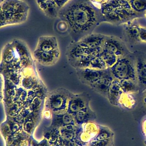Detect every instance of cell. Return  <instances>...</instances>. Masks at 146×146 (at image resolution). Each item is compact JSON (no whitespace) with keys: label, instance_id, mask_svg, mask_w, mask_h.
Returning a JSON list of instances; mask_svg holds the SVG:
<instances>
[{"label":"cell","instance_id":"6da1fadb","mask_svg":"<svg viewBox=\"0 0 146 146\" xmlns=\"http://www.w3.org/2000/svg\"><path fill=\"white\" fill-rule=\"evenodd\" d=\"M58 17L67 24L68 32L76 42L104 23L100 7L91 0H71L60 9Z\"/></svg>","mask_w":146,"mask_h":146},{"label":"cell","instance_id":"7a4b0ae2","mask_svg":"<svg viewBox=\"0 0 146 146\" xmlns=\"http://www.w3.org/2000/svg\"><path fill=\"white\" fill-rule=\"evenodd\" d=\"M30 9L29 5L22 0H3L0 7L1 27L24 23Z\"/></svg>","mask_w":146,"mask_h":146},{"label":"cell","instance_id":"3957f363","mask_svg":"<svg viewBox=\"0 0 146 146\" xmlns=\"http://www.w3.org/2000/svg\"><path fill=\"white\" fill-rule=\"evenodd\" d=\"M73 94L63 88L54 90L48 94L45 101L46 108L54 114L66 113Z\"/></svg>","mask_w":146,"mask_h":146},{"label":"cell","instance_id":"277c9868","mask_svg":"<svg viewBox=\"0 0 146 146\" xmlns=\"http://www.w3.org/2000/svg\"><path fill=\"white\" fill-rule=\"evenodd\" d=\"M110 68L115 79L119 80L132 79L138 82L135 71L134 52L126 57L118 58L116 63Z\"/></svg>","mask_w":146,"mask_h":146},{"label":"cell","instance_id":"5b68a950","mask_svg":"<svg viewBox=\"0 0 146 146\" xmlns=\"http://www.w3.org/2000/svg\"><path fill=\"white\" fill-rule=\"evenodd\" d=\"M124 40L118 37L106 35L103 48L104 50L115 54L117 58L130 55L133 52L129 50Z\"/></svg>","mask_w":146,"mask_h":146},{"label":"cell","instance_id":"8992f818","mask_svg":"<svg viewBox=\"0 0 146 146\" xmlns=\"http://www.w3.org/2000/svg\"><path fill=\"white\" fill-rule=\"evenodd\" d=\"M76 74L81 82L88 86L111 73L110 68L99 70L91 68H77Z\"/></svg>","mask_w":146,"mask_h":146},{"label":"cell","instance_id":"52a82bcc","mask_svg":"<svg viewBox=\"0 0 146 146\" xmlns=\"http://www.w3.org/2000/svg\"><path fill=\"white\" fill-rule=\"evenodd\" d=\"M134 52L135 59V71L140 93L146 90V53L142 51Z\"/></svg>","mask_w":146,"mask_h":146},{"label":"cell","instance_id":"ba28073f","mask_svg":"<svg viewBox=\"0 0 146 146\" xmlns=\"http://www.w3.org/2000/svg\"><path fill=\"white\" fill-rule=\"evenodd\" d=\"M91 100V95L87 92L73 94L69 102L67 112L74 116L79 111L90 106Z\"/></svg>","mask_w":146,"mask_h":146},{"label":"cell","instance_id":"9c48e42d","mask_svg":"<svg viewBox=\"0 0 146 146\" xmlns=\"http://www.w3.org/2000/svg\"><path fill=\"white\" fill-rule=\"evenodd\" d=\"M136 19L123 25L124 41L131 45H136L141 43L139 36L140 25Z\"/></svg>","mask_w":146,"mask_h":146},{"label":"cell","instance_id":"30bf717a","mask_svg":"<svg viewBox=\"0 0 146 146\" xmlns=\"http://www.w3.org/2000/svg\"><path fill=\"white\" fill-rule=\"evenodd\" d=\"M33 56L38 63L42 66H50L57 62L60 57V50L51 52H43L34 50Z\"/></svg>","mask_w":146,"mask_h":146},{"label":"cell","instance_id":"8fae6325","mask_svg":"<svg viewBox=\"0 0 146 146\" xmlns=\"http://www.w3.org/2000/svg\"><path fill=\"white\" fill-rule=\"evenodd\" d=\"M59 49L58 42L55 36H45L39 38L34 50L51 52Z\"/></svg>","mask_w":146,"mask_h":146},{"label":"cell","instance_id":"7c38bea8","mask_svg":"<svg viewBox=\"0 0 146 146\" xmlns=\"http://www.w3.org/2000/svg\"><path fill=\"white\" fill-rule=\"evenodd\" d=\"M115 79L112 73H111L92 85L90 87L97 93L107 98L110 87Z\"/></svg>","mask_w":146,"mask_h":146},{"label":"cell","instance_id":"4fadbf2b","mask_svg":"<svg viewBox=\"0 0 146 146\" xmlns=\"http://www.w3.org/2000/svg\"><path fill=\"white\" fill-rule=\"evenodd\" d=\"M106 35L100 33H91L81 39L78 42L86 48L103 47Z\"/></svg>","mask_w":146,"mask_h":146},{"label":"cell","instance_id":"5bb4252c","mask_svg":"<svg viewBox=\"0 0 146 146\" xmlns=\"http://www.w3.org/2000/svg\"><path fill=\"white\" fill-rule=\"evenodd\" d=\"M86 54L85 48L82 47L78 42L72 41L67 49V55L69 64H71Z\"/></svg>","mask_w":146,"mask_h":146},{"label":"cell","instance_id":"9a60e30c","mask_svg":"<svg viewBox=\"0 0 146 146\" xmlns=\"http://www.w3.org/2000/svg\"><path fill=\"white\" fill-rule=\"evenodd\" d=\"M123 92L120 80L116 79H114L110 87L107 98L111 104L118 106L119 100Z\"/></svg>","mask_w":146,"mask_h":146},{"label":"cell","instance_id":"2e32d148","mask_svg":"<svg viewBox=\"0 0 146 146\" xmlns=\"http://www.w3.org/2000/svg\"><path fill=\"white\" fill-rule=\"evenodd\" d=\"M75 121L78 124L88 122L94 121L97 118L95 112L90 108V106L79 111L74 116Z\"/></svg>","mask_w":146,"mask_h":146},{"label":"cell","instance_id":"e0dca14e","mask_svg":"<svg viewBox=\"0 0 146 146\" xmlns=\"http://www.w3.org/2000/svg\"><path fill=\"white\" fill-rule=\"evenodd\" d=\"M38 7L46 16L50 18L58 17L61 9L54 0H48Z\"/></svg>","mask_w":146,"mask_h":146},{"label":"cell","instance_id":"ac0fdd59","mask_svg":"<svg viewBox=\"0 0 146 146\" xmlns=\"http://www.w3.org/2000/svg\"><path fill=\"white\" fill-rule=\"evenodd\" d=\"M115 11L119 15L122 21L123 25L129 21L143 18L145 16V15L136 13L131 8L117 9Z\"/></svg>","mask_w":146,"mask_h":146},{"label":"cell","instance_id":"d6986e66","mask_svg":"<svg viewBox=\"0 0 146 146\" xmlns=\"http://www.w3.org/2000/svg\"><path fill=\"white\" fill-rule=\"evenodd\" d=\"M123 92L133 94L140 93V89L138 82L132 79H123L120 80Z\"/></svg>","mask_w":146,"mask_h":146},{"label":"cell","instance_id":"ffe728a7","mask_svg":"<svg viewBox=\"0 0 146 146\" xmlns=\"http://www.w3.org/2000/svg\"><path fill=\"white\" fill-rule=\"evenodd\" d=\"M118 104V106L123 109L131 110L136 106V100L133 94L123 92L119 99Z\"/></svg>","mask_w":146,"mask_h":146},{"label":"cell","instance_id":"44dd1931","mask_svg":"<svg viewBox=\"0 0 146 146\" xmlns=\"http://www.w3.org/2000/svg\"><path fill=\"white\" fill-rule=\"evenodd\" d=\"M98 132L92 140H104L114 139L115 133L107 126L98 125Z\"/></svg>","mask_w":146,"mask_h":146},{"label":"cell","instance_id":"7402d4cb","mask_svg":"<svg viewBox=\"0 0 146 146\" xmlns=\"http://www.w3.org/2000/svg\"><path fill=\"white\" fill-rule=\"evenodd\" d=\"M53 114V122L55 123H60L64 126L74 124L75 121L74 117L67 112L63 114Z\"/></svg>","mask_w":146,"mask_h":146},{"label":"cell","instance_id":"603a6c76","mask_svg":"<svg viewBox=\"0 0 146 146\" xmlns=\"http://www.w3.org/2000/svg\"><path fill=\"white\" fill-rule=\"evenodd\" d=\"M93 57L94 56L89 55H84L76 61L70 64V65L75 69L89 68L91 61Z\"/></svg>","mask_w":146,"mask_h":146},{"label":"cell","instance_id":"cb8c5ba5","mask_svg":"<svg viewBox=\"0 0 146 146\" xmlns=\"http://www.w3.org/2000/svg\"><path fill=\"white\" fill-rule=\"evenodd\" d=\"M104 22L109 23L114 25L119 26L123 25L122 21L119 15L115 11L103 14Z\"/></svg>","mask_w":146,"mask_h":146},{"label":"cell","instance_id":"d4e9b609","mask_svg":"<svg viewBox=\"0 0 146 146\" xmlns=\"http://www.w3.org/2000/svg\"><path fill=\"white\" fill-rule=\"evenodd\" d=\"M129 3L134 11L145 15L146 12V0H131Z\"/></svg>","mask_w":146,"mask_h":146},{"label":"cell","instance_id":"484cf974","mask_svg":"<svg viewBox=\"0 0 146 146\" xmlns=\"http://www.w3.org/2000/svg\"><path fill=\"white\" fill-rule=\"evenodd\" d=\"M105 62L108 68L112 67L117 62L118 58L115 54L104 50L100 56Z\"/></svg>","mask_w":146,"mask_h":146},{"label":"cell","instance_id":"4316f807","mask_svg":"<svg viewBox=\"0 0 146 146\" xmlns=\"http://www.w3.org/2000/svg\"><path fill=\"white\" fill-rule=\"evenodd\" d=\"M89 68L104 70L108 68L103 60L100 56H94L91 61Z\"/></svg>","mask_w":146,"mask_h":146},{"label":"cell","instance_id":"83f0119b","mask_svg":"<svg viewBox=\"0 0 146 146\" xmlns=\"http://www.w3.org/2000/svg\"><path fill=\"white\" fill-rule=\"evenodd\" d=\"M107 1L115 10L131 8L129 2L123 0H107Z\"/></svg>","mask_w":146,"mask_h":146},{"label":"cell","instance_id":"f1b7e54d","mask_svg":"<svg viewBox=\"0 0 146 146\" xmlns=\"http://www.w3.org/2000/svg\"><path fill=\"white\" fill-rule=\"evenodd\" d=\"M73 124L64 126L61 131L62 136L67 141H72L74 137Z\"/></svg>","mask_w":146,"mask_h":146},{"label":"cell","instance_id":"f546056e","mask_svg":"<svg viewBox=\"0 0 146 146\" xmlns=\"http://www.w3.org/2000/svg\"><path fill=\"white\" fill-rule=\"evenodd\" d=\"M15 52L14 51L13 48L12 46L7 45L6 49L3 50V60H4L6 63L11 62V61L15 57Z\"/></svg>","mask_w":146,"mask_h":146},{"label":"cell","instance_id":"4dcf8cb0","mask_svg":"<svg viewBox=\"0 0 146 146\" xmlns=\"http://www.w3.org/2000/svg\"><path fill=\"white\" fill-rule=\"evenodd\" d=\"M114 139L104 140H92L88 145V146H113Z\"/></svg>","mask_w":146,"mask_h":146},{"label":"cell","instance_id":"1f68e13d","mask_svg":"<svg viewBox=\"0 0 146 146\" xmlns=\"http://www.w3.org/2000/svg\"><path fill=\"white\" fill-rule=\"evenodd\" d=\"M103 50V47L85 48V54L93 56H100Z\"/></svg>","mask_w":146,"mask_h":146},{"label":"cell","instance_id":"d6a6232c","mask_svg":"<svg viewBox=\"0 0 146 146\" xmlns=\"http://www.w3.org/2000/svg\"><path fill=\"white\" fill-rule=\"evenodd\" d=\"M139 36L141 43H146V27L140 25L139 30Z\"/></svg>","mask_w":146,"mask_h":146},{"label":"cell","instance_id":"836d02e7","mask_svg":"<svg viewBox=\"0 0 146 146\" xmlns=\"http://www.w3.org/2000/svg\"><path fill=\"white\" fill-rule=\"evenodd\" d=\"M33 127V123L31 120H27L24 124V129L28 133H31Z\"/></svg>","mask_w":146,"mask_h":146},{"label":"cell","instance_id":"e575fe53","mask_svg":"<svg viewBox=\"0 0 146 146\" xmlns=\"http://www.w3.org/2000/svg\"><path fill=\"white\" fill-rule=\"evenodd\" d=\"M54 1L61 9L71 0H54Z\"/></svg>","mask_w":146,"mask_h":146},{"label":"cell","instance_id":"d590c367","mask_svg":"<svg viewBox=\"0 0 146 146\" xmlns=\"http://www.w3.org/2000/svg\"><path fill=\"white\" fill-rule=\"evenodd\" d=\"M141 93V101L142 104L146 109V90Z\"/></svg>","mask_w":146,"mask_h":146},{"label":"cell","instance_id":"8d00e7d4","mask_svg":"<svg viewBox=\"0 0 146 146\" xmlns=\"http://www.w3.org/2000/svg\"><path fill=\"white\" fill-rule=\"evenodd\" d=\"M64 143L65 146H78L76 143L72 141L65 140Z\"/></svg>","mask_w":146,"mask_h":146},{"label":"cell","instance_id":"74e56055","mask_svg":"<svg viewBox=\"0 0 146 146\" xmlns=\"http://www.w3.org/2000/svg\"><path fill=\"white\" fill-rule=\"evenodd\" d=\"M142 129L143 134L146 138V118L144 119L142 121Z\"/></svg>","mask_w":146,"mask_h":146},{"label":"cell","instance_id":"f35d334b","mask_svg":"<svg viewBox=\"0 0 146 146\" xmlns=\"http://www.w3.org/2000/svg\"><path fill=\"white\" fill-rule=\"evenodd\" d=\"M95 4H99V6L105 3L107 0H91Z\"/></svg>","mask_w":146,"mask_h":146},{"label":"cell","instance_id":"ab89813d","mask_svg":"<svg viewBox=\"0 0 146 146\" xmlns=\"http://www.w3.org/2000/svg\"><path fill=\"white\" fill-rule=\"evenodd\" d=\"M35 1L36 3H37V5L38 7H39L48 0H35Z\"/></svg>","mask_w":146,"mask_h":146},{"label":"cell","instance_id":"60d3db41","mask_svg":"<svg viewBox=\"0 0 146 146\" xmlns=\"http://www.w3.org/2000/svg\"><path fill=\"white\" fill-rule=\"evenodd\" d=\"M123 1H126L128 2H129L131 0H123Z\"/></svg>","mask_w":146,"mask_h":146},{"label":"cell","instance_id":"b9f144b4","mask_svg":"<svg viewBox=\"0 0 146 146\" xmlns=\"http://www.w3.org/2000/svg\"><path fill=\"white\" fill-rule=\"evenodd\" d=\"M144 144L146 146V140L144 141Z\"/></svg>","mask_w":146,"mask_h":146},{"label":"cell","instance_id":"7bdbcfd3","mask_svg":"<svg viewBox=\"0 0 146 146\" xmlns=\"http://www.w3.org/2000/svg\"><path fill=\"white\" fill-rule=\"evenodd\" d=\"M145 17H146V13H145Z\"/></svg>","mask_w":146,"mask_h":146},{"label":"cell","instance_id":"ee69618b","mask_svg":"<svg viewBox=\"0 0 146 146\" xmlns=\"http://www.w3.org/2000/svg\"><path fill=\"white\" fill-rule=\"evenodd\" d=\"M61 146V145H58V146Z\"/></svg>","mask_w":146,"mask_h":146},{"label":"cell","instance_id":"f6af8a7d","mask_svg":"<svg viewBox=\"0 0 146 146\" xmlns=\"http://www.w3.org/2000/svg\"></svg>","mask_w":146,"mask_h":146}]
</instances>
